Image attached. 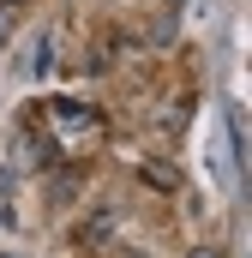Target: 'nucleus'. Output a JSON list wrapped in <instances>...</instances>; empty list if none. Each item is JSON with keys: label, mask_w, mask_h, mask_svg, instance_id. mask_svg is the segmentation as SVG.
Listing matches in <instances>:
<instances>
[{"label": "nucleus", "mask_w": 252, "mask_h": 258, "mask_svg": "<svg viewBox=\"0 0 252 258\" xmlns=\"http://www.w3.org/2000/svg\"><path fill=\"white\" fill-rule=\"evenodd\" d=\"M42 120L54 126L60 144H90V138H102V114H96L90 102H78V96H54V102H42Z\"/></svg>", "instance_id": "nucleus-1"}, {"label": "nucleus", "mask_w": 252, "mask_h": 258, "mask_svg": "<svg viewBox=\"0 0 252 258\" xmlns=\"http://www.w3.org/2000/svg\"><path fill=\"white\" fill-rule=\"evenodd\" d=\"M186 258H228V252H222V246H192Z\"/></svg>", "instance_id": "nucleus-5"}, {"label": "nucleus", "mask_w": 252, "mask_h": 258, "mask_svg": "<svg viewBox=\"0 0 252 258\" xmlns=\"http://www.w3.org/2000/svg\"><path fill=\"white\" fill-rule=\"evenodd\" d=\"M30 72H36V78H48V72H54V30H42V36H36V60H30Z\"/></svg>", "instance_id": "nucleus-4"}, {"label": "nucleus", "mask_w": 252, "mask_h": 258, "mask_svg": "<svg viewBox=\"0 0 252 258\" xmlns=\"http://www.w3.org/2000/svg\"><path fill=\"white\" fill-rule=\"evenodd\" d=\"M18 6H30V0H0V12H18Z\"/></svg>", "instance_id": "nucleus-6"}, {"label": "nucleus", "mask_w": 252, "mask_h": 258, "mask_svg": "<svg viewBox=\"0 0 252 258\" xmlns=\"http://www.w3.org/2000/svg\"><path fill=\"white\" fill-rule=\"evenodd\" d=\"M114 234V210H96V216H84V228H78V246H102Z\"/></svg>", "instance_id": "nucleus-3"}, {"label": "nucleus", "mask_w": 252, "mask_h": 258, "mask_svg": "<svg viewBox=\"0 0 252 258\" xmlns=\"http://www.w3.org/2000/svg\"><path fill=\"white\" fill-rule=\"evenodd\" d=\"M144 186L150 192H180V168L174 162H144Z\"/></svg>", "instance_id": "nucleus-2"}, {"label": "nucleus", "mask_w": 252, "mask_h": 258, "mask_svg": "<svg viewBox=\"0 0 252 258\" xmlns=\"http://www.w3.org/2000/svg\"><path fill=\"white\" fill-rule=\"evenodd\" d=\"M114 258H150V252H132V246H126V252H114Z\"/></svg>", "instance_id": "nucleus-7"}]
</instances>
